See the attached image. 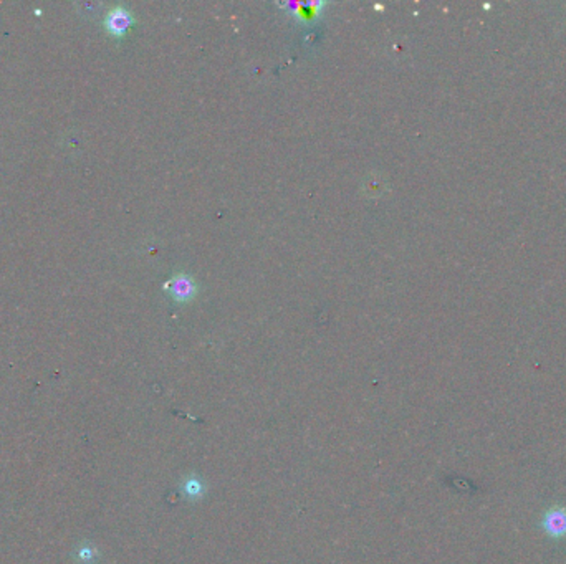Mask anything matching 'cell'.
I'll return each mask as SVG.
<instances>
[{
  "instance_id": "1",
  "label": "cell",
  "mask_w": 566,
  "mask_h": 564,
  "mask_svg": "<svg viewBox=\"0 0 566 564\" xmlns=\"http://www.w3.org/2000/svg\"><path fill=\"white\" fill-rule=\"evenodd\" d=\"M164 288L169 291V295L173 296L176 302L186 303L189 300H192L197 293V286L194 283V280L187 275H176L166 283Z\"/></svg>"
},
{
  "instance_id": "2",
  "label": "cell",
  "mask_w": 566,
  "mask_h": 564,
  "mask_svg": "<svg viewBox=\"0 0 566 564\" xmlns=\"http://www.w3.org/2000/svg\"><path fill=\"white\" fill-rule=\"evenodd\" d=\"M104 25H106L108 32L115 37H123L129 27L133 25V15L123 7L113 8L110 14L104 19Z\"/></svg>"
},
{
  "instance_id": "3",
  "label": "cell",
  "mask_w": 566,
  "mask_h": 564,
  "mask_svg": "<svg viewBox=\"0 0 566 564\" xmlns=\"http://www.w3.org/2000/svg\"><path fill=\"white\" fill-rule=\"evenodd\" d=\"M543 526L548 534L558 538L566 533V512L563 508H553L543 518Z\"/></svg>"
},
{
  "instance_id": "4",
  "label": "cell",
  "mask_w": 566,
  "mask_h": 564,
  "mask_svg": "<svg viewBox=\"0 0 566 564\" xmlns=\"http://www.w3.org/2000/svg\"><path fill=\"white\" fill-rule=\"evenodd\" d=\"M202 490H204L202 482H199V480L196 478H189L187 482L184 483V493H186V496H191V498L202 495Z\"/></svg>"
},
{
  "instance_id": "5",
  "label": "cell",
  "mask_w": 566,
  "mask_h": 564,
  "mask_svg": "<svg viewBox=\"0 0 566 564\" xmlns=\"http://www.w3.org/2000/svg\"><path fill=\"white\" fill-rule=\"evenodd\" d=\"M93 554H95V551H93V550H88V548H85V550H79L78 558L82 559L83 563H90L91 559H93Z\"/></svg>"
}]
</instances>
